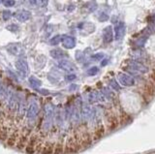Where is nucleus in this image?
<instances>
[{
	"mask_svg": "<svg viewBox=\"0 0 155 154\" xmlns=\"http://www.w3.org/2000/svg\"><path fill=\"white\" fill-rule=\"evenodd\" d=\"M61 42L65 49H72L76 46V40L71 36H67V35L62 36Z\"/></svg>",
	"mask_w": 155,
	"mask_h": 154,
	"instance_id": "nucleus-1",
	"label": "nucleus"
},
{
	"mask_svg": "<svg viewBox=\"0 0 155 154\" xmlns=\"http://www.w3.org/2000/svg\"><path fill=\"white\" fill-rule=\"evenodd\" d=\"M115 39L116 40H120L122 39L125 35L126 32V26L123 23H119L115 25Z\"/></svg>",
	"mask_w": 155,
	"mask_h": 154,
	"instance_id": "nucleus-2",
	"label": "nucleus"
},
{
	"mask_svg": "<svg viewBox=\"0 0 155 154\" xmlns=\"http://www.w3.org/2000/svg\"><path fill=\"white\" fill-rule=\"evenodd\" d=\"M103 38H104V42H106V43L112 42L113 38V31L112 26H107L105 29H104Z\"/></svg>",
	"mask_w": 155,
	"mask_h": 154,
	"instance_id": "nucleus-3",
	"label": "nucleus"
},
{
	"mask_svg": "<svg viewBox=\"0 0 155 154\" xmlns=\"http://www.w3.org/2000/svg\"><path fill=\"white\" fill-rule=\"evenodd\" d=\"M30 17H31V13L26 10H21L16 14V18L20 21H26L29 20Z\"/></svg>",
	"mask_w": 155,
	"mask_h": 154,
	"instance_id": "nucleus-4",
	"label": "nucleus"
},
{
	"mask_svg": "<svg viewBox=\"0 0 155 154\" xmlns=\"http://www.w3.org/2000/svg\"><path fill=\"white\" fill-rule=\"evenodd\" d=\"M16 68L18 69V71L21 73V75H26L27 73V64L26 62L23 59H20V60L17 61L16 63Z\"/></svg>",
	"mask_w": 155,
	"mask_h": 154,
	"instance_id": "nucleus-5",
	"label": "nucleus"
},
{
	"mask_svg": "<svg viewBox=\"0 0 155 154\" xmlns=\"http://www.w3.org/2000/svg\"><path fill=\"white\" fill-rule=\"evenodd\" d=\"M119 78L121 81V83L125 84V85H132V84H134V80L131 77L127 76V75L119 74Z\"/></svg>",
	"mask_w": 155,
	"mask_h": 154,
	"instance_id": "nucleus-6",
	"label": "nucleus"
},
{
	"mask_svg": "<svg viewBox=\"0 0 155 154\" xmlns=\"http://www.w3.org/2000/svg\"><path fill=\"white\" fill-rule=\"evenodd\" d=\"M59 66L61 68H63L64 70L66 71H74L76 67H75V65L72 63V62L70 61H67V60H64V61H61L59 63Z\"/></svg>",
	"mask_w": 155,
	"mask_h": 154,
	"instance_id": "nucleus-7",
	"label": "nucleus"
},
{
	"mask_svg": "<svg viewBox=\"0 0 155 154\" xmlns=\"http://www.w3.org/2000/svg\"><path fill=\"white\" fill-rule=\"evenodd\" d=\"M50 54L55 58H61L64 56V52L60 51V49H53V51L50 52Z\"/></svg>",
	"mask_w": 155,
	"mask_h": 154,
	"instance_id": "nucleus-8",
	"label": "nucleus"
},
{
	"mask_svg": "<svg viewBox=\"0 0 155 154\" xmlns=\"http://www.w3.org/2000/svg\"><path fill=\"white\" fill-rule=\"evenodd\" d=\"M8 49L12 53H14V54H18L21 49L20 48V46H18V45H11L10 48H8Z\"/></svg>",
	"mask_w": 155,
	"mask_h": 154,
	"instance_id": "nucleus-9",
	"label": "nucleus"
},
{
	"mask_svg": "<svg viewBox=\"0 0 155 154\" xmlns=\"http://www.w3.org/2000/svg\"><path fill=\"white\" fill-rule=\"evenodd\" d=\"M12 17V13L9 10H4L2 12V18L4 20H8Z\"/></svg>",
	"mask_w": 155,
	"mask_h": 154,
	"instance_id": "nucleus-10",
	"label": "nucleus"
},
{
	"mask_svg": "<svg viewBox=\"0 0 155 154\" xmlns=\"http://www.w3.org/2000/svg\"><path fill=\"white\" fill-rule=\"evenodd\" d=\"M35 3H37V5L41 8H44L48 5L49 0H35Z\"/></svg>",
	"mask_w": 155,
	"mask_h": 154,
	"instance_id": "nucleus-11",
	"label": "nucleus"
},
{
	"mask_svg": "<svg viewBox=\"0 0 155 154\" xmlns=\"http://www.w3.org/2000/svg\"><path fill=\"white\" fill-rule=\"evenodd\" d=\"M60 41H61V36L57 35V36L53 37V38L50 40V44H52V45H53V46H56V45H58Z\"/></svg>",
	"mask_w": 155,
	"mask_h": 154,
	"instance_id": "nucleus-12",
	"label": "nucleus"
},
{
	"mask_svg": "<svg viewBox=\"0 0 155 154\" xmlns=\"http://www.w3.org/2000/svg\"><path fill=\"white\" fill-rule=\"evenodd\" d=\"M1 1L6 7H12V6H14L16 3L15 0H1Z\"/></svg>",
	"mask_w": 155,
	"mask_h": 154,
	"instance_id": "nucleus-13",
	"label": "nucleus"
},
{
	"mask_svg": "<svg viewBox=\"0 0 155 154\" xmlns=\"http://www.w3.org/2000/svg\"><path fill=\"white\" fill-rule=\"evenodd\" d=\"M108 18H109L108 15H106L105 13H102V14H101L100 17H99V20H100V21H105V20H108Z\"/></svg>",
	"mask_w": 155,
	"mask_h": 154,
	"instance_id": "nucleus-14",
	"label": "nucleus"
},
{
	"mask_svg": "<svg viewBox=\"0 0 155 154\" xmlns=\"http://www.w3.org/2000/svg\"><path fill=\"white\" fill-rule=\"evenodd\" d=\"M98 72V68L97 67H93L88 70V75H95Z\"/></svg>",
	"mask_w": 155,
	"mask_h": 154,
	"instance_id": "nucleus-15",
	"label": "nucleus"
},
{
	"mask_svg": "<svg viewBox=\"0 0 155 154\" xmlns=\"http://www.w3.org/2000/svg\"><path fill=\"white\" fill-rule=\"evenodd\" d=\"M7 28H8L9 30H11V31H17L18 29V27L17 25H15V24H12V25L8 26Z\"/></svg>",
	"mask_w": 155,
	"mask_h": 154,
	"instance_id": "nucleus-16",
	"label": "nucleus"
},
{
	"mask_svg": "<svg viewBox=\"0 0 155 154\" xmlns=\"http://www.w3.org/2000/svg\"><path fill=\"white\" fill-rule=\"evenodd\" d=\"M29 2L32 3V4H34V3H35V0H29Z\"/></svg>",
	"mask_w": 155,
	"mask_h": 154,
	"instance_id": "nucleus-17",
	"label": "nucleus"
},
{
	"mask_svg": "<svg viewBox=\"0 0 155 154\" xmlns=\"http://www.w3.org/2000/svg\"><path fill=\"white\" fill-rule=\"evenodd\" d=\"M0 3H1V0H0Z\"/></svg>",
	"mask_w": 155,
	"mask_h": 154,
	"instance_id": "nucleus-18",
	"label": "nucleus"
}]
</instances>
